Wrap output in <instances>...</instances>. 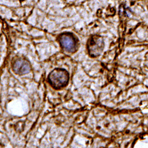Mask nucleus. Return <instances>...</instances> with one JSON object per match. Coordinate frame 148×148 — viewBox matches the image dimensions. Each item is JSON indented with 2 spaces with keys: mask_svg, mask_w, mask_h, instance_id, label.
Returning a JSON list of instances; mask_svg holds the SVG:
<instances>
[{
  "mask_svg": "<svg viewBox=\"0 0 148 148\" xmlns=\"http://www.w3.org/2000/svg\"><path fill=\"white\" fill-rule=\"evenodd\" d=\"M13 69L18 75H24L30 72L31 66L27 60L20 59L15 62L13 66Z\"/></svg>",
  "mask_w": 148,
  "mask_h": 148,
  "instance_id": "obj_4",
  "label": "nucleus"
},
{
  "mask_svg": "<svg viewBox=\"0 0 148 148\" xmlns=\"http://www.w3.org/2000/svg\"><path fill=\"white\" fill-rule=\"evenodd\" d=\"M59 43L64 50L67 52H73L76 49L77 41L71 33H64L59 38Z\"/></svg>",
  "mask_w": 148,
  "mask_h": 148,
  "instance_id": "obj_3",
  "label": "nucleus"
},
{
  "mask_svg": "<svg viewBox=\"0 0 148 148\" xmlns=\"http://www.w3.org/2000/svg\"><path fill=\"white\" fill-rule=\"evenodd\" d=\"M69 73L64 69L53 70L48 77V81L52 87L56 90L65 87L69 82Z\"/></svg>",
  "mask_w": 148,
  "mask_h": 148,
  "instance_id": "obj_1",
  "label": "nucleus"
},
{
  "mask_svg": "<svg viewBox=\"0 0 148 148\" xmlns=\"http://www.w3.org/2000/svg\"><path fill=\"white\" fill-rule=\"evenodd\" d=\"M104 47L103 39L100 36H92L87 42V49L91 57H97L101 55Z\"/></svg>",
  "mask_w": 148,
  "mask_h": 148,
  "instance_id": "obj_2",
  "label": "nucleus"
}]
</instances>
